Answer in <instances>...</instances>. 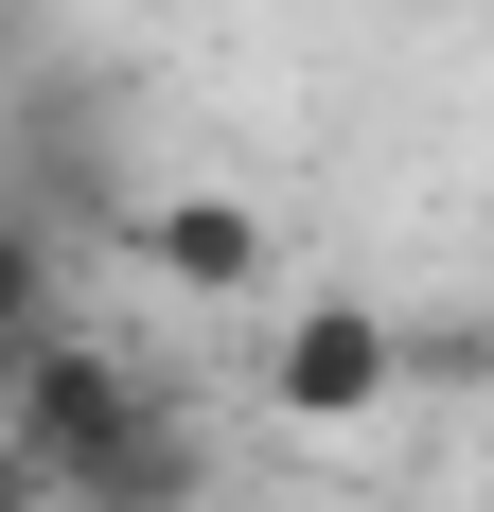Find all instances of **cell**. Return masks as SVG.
<instances>
[{
    "mask_svg": "<svg viewBox=\"0 0 494 512\" xmlns=\"http://www.w3.org/2000/svg\"><path fill=\"white\" fill-rule=\"evenodd\" d=\"M142 407H159V389H142L124 336H36V354H18V407H0V495H18V512H89L106 442H124Z\"/></svg>",
    "mask_w": 494,
    "mask_h": 512,
    "instance_id": "cell-1",
    "label": "cell"
},
{
    "mask_svg": "<svg viewBox=\"0 0 494 512\" xmlns=\"http://www.w3.org/2000/svg\"><path fill=\"white\" fill-rule=\"evenodd\" d=\"M406 389V318L371 301H283V336H265V407L283 424H371Z\"/></svg>",
    "mask_w": 494,
    "mask_h": 512,
    "instance_id": "cell-2",
    "label": "cell"
},
{
    "mask_svg": "<svg viewBox=\"0 0 494 512\" xmlns=\"http://www.w3.org/2000/svg\"><path fill=\"white\" fill-rule=\"evenodd\" d=\"M124 248H142V283H177V301H283V248H265L247 195H124Z\"/></svg>",
    "mask_w": 494,
    "mask_h": 512,
    "instance_id": "cell-3",
    "label": "cell"
},
{
    "mask_svg": "<svg viewBox=\"0 0 494 512\" xmlns=\"http://www.w3.org/2000/svg\"><path fill=\"white\" fill-rule=\"evenodd\" d=\"M89 512H195V424H177V389H159V407L124 424V442H106Z\"/></svg>",
    "mask_w": 494,
    "mask_h": 512,
    "instance_id": "cell-4",
    "label": "cell"
}]
</instances>
